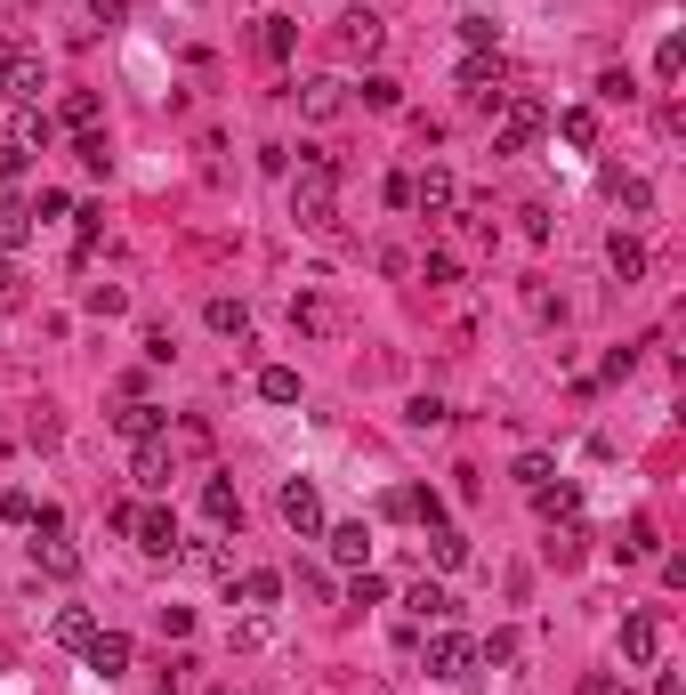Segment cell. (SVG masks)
I'll return each instance as SVG.
<instances>
[{"instance_id": "cell-1", "label": "cell", "mask_w": 686, "mask_h": 695, "mask_svg": "<svg viewBox=\"0 0 686 695\" xmlns=\"http://www.w3.org/2000/svg\"><path fill=\"white\" fill-rule=\"evenodd\" d=\"M291 219L316 227V235L340 219V170H331V154H299V178H291Z\"/></svg>"}, {"instance_id": "cell-2", "label": "cell", "mask_w": 686, "mask_h": 695, "mask_svg": "<svg viewBox=\"0 0 686 695\" xmlns=\"http://www.w3.org/2000/svg\"><path fill=\"white\" fill-rule=\"evenodd\" d=\"M542 121H549V106L533 90H509L501 97V130H493V154H525L533 138H542Z\"/></svg>"}, {"instance_id": "cell-3", "label": "cell", "mask_w": 686, "mask_h": 695, "mask_svg": "<svg viewBox=\"0 0 686 695\" xmlns=\"http://www.w3.org/2000/svg\"><path fill=\"white\" fill-rule=\"evenodd\" d=\"M291 332H307V340H340L347 332V308L331 292H299L291 299Z\"/></svg>"}, {"instance_id": "cell-4", "label": "cell", "mask_w": 686, "mask_h": 695, "mask_svg": "<svg viewBox=\"0 0 686 695\" xmlns=\"http://www.w3.org/2000/svg\"><path fill=\"white\" fill-rule=\"evenodd\" d=\"M40 90H49V73H40V57H33V49H9V40H0V97H16V106H33Z\"/></svg>"}, {"instance_id": "cell-5", "label": "cell", "mask_w": 686, "mask_h": 695, "mask_svg": "<svg viewBox=\"0 0 686 695\" xmlns=\"http://www.w3.org/2000/svg\"><path fill=\"white\" fill-rule=\"evenodd\" d=\"M461 90L476 97V106H501V97H509V66H501V49H469Z\"/></svg>"}, {"instance_id": "cell-6", "label": "cell", "mask_w": 686, "mask_h": 695, "mask_svg": "<svg viewBox=\"0 0 686 695\" xmlns=\"http://www.w3.org/2000/svg\"><path fill=\"white\" fill-rule=\"evenodd\" d=\"M283 526H291L299 542H316V534H323V494H316L307 478H291V485H283Z\"/></svg>"}, {"instance_id": "cell-7", "label": "cell", "mask_w": 686, "mask_h": 695, "mask_svg": "<svg viewBox=\"0 0 686 695\" xmlns=\"http://www.w3.org/2000/svg\"><path fill=\"white\" fill-rule=\"evenodd\" d=\"M130 542L145 558H178V518L170 509H130Z\"/></svg>"}, {"instance_id": "cell-8", "label": "cell", "mask_w": 686, "mask_h": 695, "mask_svg": "<svg viewBox=\"0 0 686 695\" xmlns=\"http://www.w3.org/2000/svg\"><path fill=\"white\" fill-rule=\"evenodd\" d=\"M428 671H436V680H469V671H476V639H461V631L436 623V639H428Z\"/></svg>"}, {"instance_id": "cell-9", "label": "cell", "mask_w": 686, "mask_h": 695, "mask_svg": "<svg viewBox=\"0 0 686 695\" xmlns=\"http://www.w3.org/2000/svg\"><path fill=\"white\" fill-rule=\"evenodd\" d=\"M33 566H40V575H57V582H73V575H81V550L66 542V526H49V534L33 526Z\"/></svg>"}, {"instance_id": "cell-10", "label": "cell", "mask_w": 686, "mask_h": 695, "mask_svg": "<svg viewBox=\"0 0 686 695\" xmlns=\"http://www.w3.org/2000/svg\"><path fill=\"white\" fill-rule=\"evenodd\" d=\"M130 478L145 485V494H162V485L178 478V453H170V437H145L138 453H130Z\"/></svg>"}, {"instance_id": "cell-11", "label": "cell", "mask_w": 686, "mask_h": 695, "mask_svg": "<svg viewBox=\"0 0 686 695\" xmlns=\"http://www.w3.org/2000/svg\"><path fill=\"white\" fill-rule=\"evenodd\" d=\"M654 656H662V615H622V663L654 671Z\"/></svg>"}, {"instance_id": "cell-12", "label": "cell", "mask_w": 686, "mask_h": 695, "mask_svg": "<svg viewBox=\"0 0 686 695\" xmlns=\"http://www.w3.org/2000/svg\"><path fill=\"white\" fill-rule=\"evenodd\" d=\"M412 211H428V219L461 211V187H452V170H436V162H428V170L412 178Z\"/></svg>"}, {"instance_id": "cell-13", "label": "cell", "mask_w": 686, "mask_h": 695, "mask_svg": "<svg viewBox=\"0 0 686 695\" xmlns=\"http://www.w3.org/2000/svg\"><path fill=\"white\" fill-rule=\"evenodd\" d=\"M380 40H388L380 9H347V16H340V49H347V57H380Z\"/></svg>"}, {"instance_id": "cell-14", "label": "cell", "mask_w": 686, "mask_h": 695, "mask_svg": "<svg viewBox=\"0 0 686 695\" xmlns=\"http://www.w3.org/2000/svg\"><path fill=\"white\" fill-rule=\"evenodd\" d=\"M291 97H299V114H307V121H331V114L347 106V81L316 73V81H299V90H291Z\"/></svg>"}, {"instance_id": "cell-15", "label": "cell", "mask_w": 686, "mask_h": 695, "mask_svg": "<svg viewBox=\"0 0 686 695\" xmlns=\"http://www.w3.org/2000/svg\"><path fill=\"white\" fill-rule=\"evenodd\" d=\"M81 656H90L97 680H114V671H130V631H90V647H81Z\"/></svg>"}, {"instance_id": "cell-16", "label": "cell", "mask_w": 686, "mask_h": 695, "mask_svg": "<svg viewBox=\"0 0 686 695\" xmlns=\"http://www.w3.org/2000/svg\"><path fill=\"white\" fill-rule=\"evenodd\" d=\"M202 518H211V526H243V494H235V478H202Z\"/></svg>"}, {"instance_id": "cell-17", "label": "cell", "mask_w": 686, "mask_h": 695, "mask_svg": "<svg viewBox=\"0 0 686 695\" xmlns=\"http://www.w3.org/2000/svg\"><path fill=\"white\" fill-rule=\"evenodd\" d=\"M549 566H581V558H590V526H581V518H566V526H549Z\"/></svg>"}, {"instance_id": "cell-18", "label": "cell", "mask_w": 686, "mask_h": 695, "mask_svg": "<svg viewBox=\"0 0 686 695\" xmlns=\"http://www.w3.org/2000/svg\"><path fill=\"white\" fill-rule=\"evenodd\" d=\"M114 428H121V437H130V445H145V437H162V404H145V397H130V404H121V413H114Z\"/></svg>"}, {"instance_id": "cell-19", "label": "cell", "mask_w": 686, "mask_h": 695, "mask_svg": "<svg viewBox=\"0 0 686 695\" xmlns=\"http://www.w3.org/2000/svg\"><path fill=\"white\" fill-rule=\"evenodd\" d=\"M25 243H33V202L0 195V251H25Z\"/></svg>"}, {"instance_id": "cell-20", "label": "cell", "mask_w": 686, "mask_h": 695, "mask_svg": "<svg viewBox=\"0 0 686 695\" xmlns=\"http://www.w3.org/2000/svg\"><path fill=\"white\" fill-rule=\"evenodd\" d=\"M291 49H299V25H291V16H259V57L267 66H283Z\"/></svg>"}, {"instance_id": "cell-21", "label": "cell", "mask_w": 686, "mask_h": 695, "mask_svg": "<svg viewBox=\"0 0 686 695\" xmlns=\"http://www.w3.org/2000/svg\"><path fill=\"white\" fill-rule=\"evenodd\" d=\"M428 558L445 566V575H452V566H469V534H461L452 518H445V526H428Z\"/></svg>"}, {"instance_id": "cell-22", "label": "cell", "mask_w": 686, "mask_h": 695, "mask_svg": "<svg viewBox=\"0 0 686 695\" xmlns=\"http://www.w3.org/2000/svg\"><path fill=\"white\" fill-rule=\"evenodd\" d=\"M606 259H614V275H622V283H638V275H647V243H638V235H622V227L606 235Z\"/></svg>"}, {"instance_id": "cell-23", "label": "cell", "mask_w": 686, "mask_h": 695, "mask_svg": "<svg viewBox=\"0 0 686 695\" xmlns=\"http://www.w3.org/2000/svg\"><path fill=\"white\" fill-rule=\"evenodd\" d=\"M226 590H235V599L251 606V615H267V606L283 599V575H267V566H259V575H243V582H226Z\"/></svg>"}, {"instance_id": "cell-24", "label": "cell", "mask_w": 686, "mask_h": 695, "mask_svg": "<svg viewBox=\"0 0 686 695\" xmlns=\"http://www.w3.org/2000/svg\"><path fill=\"white\" fill-rule=\"evenodd\" d=\"M654 542H662V534H654V518H630V526H622V542H614V558H622V566H638V558H654Z\"/></svg>"}, {"instance_id": "cell-25", "label": "cell", "mask_w": 686, "mask_h": 695, "mask_svg": "<svg viewBox=\"0 0 686 695\" xmlns=\"http://www.w3.org/2000/svg\"><path fill=\"white\" fill-rule=\"evenodd\" d=\"M202 316H211V332H218V340H251V308H243V299H211Z\"/></svg>"}, {"instance_id": "cell-26", "label": "cell", "mask_w": 686, "mask_h": 695, "mask_svg": "<svg viewBox=\"0 0 686 695\" xmlns=\"http://www.w3.org/2000/svg\"><path fill=\"white\" fill-rule=\"evenodd\" d=\"M412 623H452V590L445 582H421V590H412Z\"/></svg>"}, {"instance_id": "cell-27", "label": "cell", "mask_w": 686, "mask_h": 695, "mask_svg": "<svg viewBox=\"0 0 686 695\" xmlns=\"http://www.w3.org/2000/svg\"><path fill=\"white\" fill-rule=\"evenodd\" d=\"M331 558H340V566H356V575H364V550H371V534H364V526H331Z\"/></svg>"}, {"instance_id": "cell-28", "label": "cell", "mask_w": 686, "mask_h": 695, "mask_svg": "<svg viewBox=\"0 0 686 695\" xmlns=\"http://www.w3.org/2000/svg\"><path fill=\"white\" fill-rule=\"evenodd\" d=\"M259 397L267 404H299V373H291V364H259Z\"/></svg>"}, {"instance_id": "cell-29", "label": "cell", "mask_w": 686, "mask_h": 695, "mask_svg": "<svg viewBox=\"0 0 686 695\" xmlns=\"http://www.w3.org/2000/svg\"><path fill=\"white\" fill-rule=\"evenodd\" d=\"M533 509H542L549 526H566V518H581V494H573V485H542V494H533Z\"/></svg>"}, {"instance_id": "cell-30", "label": "cell", "mask_w": 686, "mask_h": 695, "mask_svg": "<svg viewBox=\"0 0 686 695\" xmlns=\"http://www.w3.org/2000/svg\"><path fill=\"white\" fill-rule=\"evenodd\" d=\"M557 138H566V146H598V114L590 106H566V114H557Z\"/></svg>"}, {"instance_id": "cell-31", "label": "cell", "mask_w": 686, "mask_h": 695, "mask_svg": "<svg viewBox=\"0 0 686 695\" xmlns=\"http://www.w3.org/2000/svg\"><path fill=\"white\" fill-rule=\"evenodd\" d=\"M90 631H97L90 606H66V615H57V647H90Z\"/></svg>"}, {"instance_id": "cell-32", "label": "cell", "mask_w": 686, "mask_h": 695, "mask_svg": "<svg viewBox=\"0 0 686 695\" xmlns=\"http://www.w3.org/2000/svg\"><path fill=\"white\" fill-rule=\"evenodd\" d=\"M81 308H90V316H121V308H130V292H121V283H90Z\"/></svg>"}, {"instance_id": "cell-33", "label": "cell", "mask_w": 686, "mask_h": 695, "mask_svg": "<svg viewBox=\"0 0 686 695\" xmlns=\"http://www.w3.org/2000/svg\"><path fill=\"white\" fill-rule=\"evenodd\" d=\"M614 202H622L630 219H647V211H654V187H647V178H614Z\"/></svg>"}, {"instance_id": "cell-34", "label": "cell", "mask_w": 686, "mask_h": 695, "mask_svg": "<svg viewBox=\"0 0 686 695\" xmlns=\"http://www.w3.org/2000/svg\"><path fill=\"white\" fill-rule=\"evenodd\" d=\"M461 40H469V49H501V25H493L485 9H469L461 16Z\"/></svg>"}, {"instance_id": "cell-35", "label": "cell", "mask_w": 686, "mask_h": 695, "mask_svg": "<svg viewBox=\"0 0 686 695\" xmlns=\"http://www.w3.org/2000/svg\"><path fill=\"white\" fill-rule=\"evenodd\" d=\"M364 106H371V114H397V106H404V90H397L388 73H371V81H364Z\"/></svg>"}, {"instance_id": "cell-36", "label": "cell", "mask_w": 686, "mask_h": 695, "mask_svg": "<svg viewBox=\"0 0 686 695\" xmlns=\"http://www.w3.org/2000/svg\"><path fill=\"white\" fill-rule=\"evenodd\" d=\"M549 478H557V461H549V453H525V461H517V485H525V494H542Z\"/></svg>"}, {"instance_id": "cell-37", "label": "cell", "mask_w": 686, "mask_h": 695, "mask_svg": "<svg viewBox=\"0 0 686 695\" xmlns=\"http://www.w3.org/2000/svg\"><path fill=\"white\" fill-rule=\"evenodd\" d=\"M421 283H436V292H445V283H461V259H452V251H428V259H421Z\"/></svg>"}, {"instance_id": "cell-38", "label": "cell", "mask_w": 686, "mask_h": 695, "mask_svg": "<svg viewBox=\"0 0 686 695\" xmlns=\"http://www.w3.org/2000/svg\"><path fill=\"white\" fill-rule=\"evenodd\" d=\"M654 73H662V81H678V73H686V40H678V33H662V49H654Z\"/></svg>"}, {"instance_id": "cell-39", "label": "cell", "mask_w": 686, "mask_h": 695, "mask_svg": "<svg viewBox=\"0 0 686 695\" xmlns=\"http://www.w3.org/2000/svg\"><path fill=\"white\" fill-rule=\"evenodd\" d=\"M25 170H33V146H16V138H9V146H0V187H16Z\"/></svg>"}, {"instance_id": "cell-40", "label": "cell", "mask_w": 686, "mask_h": 695, "mask_svg": "<svg viewBox=\"0 0 686 695\" xmlns=\"http://www.w3.org/2000/svg\"><path fill=\"white\" fill-rule=\"evenodd\" d=\"M66 121H73V130H97V90H73L66 97Z\"/></svg>"}, {"instance_id": "cell-41", "label": "cell", "mask_w": 686, "mask_h": 695, "mask_svg": "<svg viewBox=\"0 0 686 695\" xmlns=\"http://www.w3.org/2000/svg\"><path fill=\"white\" fill-rule=\"evenodd\" d=\"M573 695H638L630 680H614V671H581V687Z\"/></svg>"}, {"instance_id": "cell-42", "label": "cell", "mask_w": 686, "mask_h": 695, "mask_svg": "<svg viewBox=\"0 0 686 695\" xmlns=\"http://www.w3.org/2000/svg\"><path fill=\"white\" fill-rule=\"evenodd\" d=\"M49 138H57V121H49V114H25V130H16V146H33V154H40V146H49Z\"/></svg>"}, {"instance_id": "cell-43", "label": "cell", "mask_w": 686, "mask_h": 695, "mask_svg": "<svg viewBox=\"0 0 686 695\" xmlns=\"http://www.w3.org/2000/svg\"><path fill=\"white\" fill-rule=\"evenodd\" d=\"M0 518H9V526H33V494H16V485H0Z\"/></svg>"}, {"instance_id": "cell-44", "label": "cell", "mask_w": 686, "mask_h": 695, "mask_svg": "<svg viewBox=\"0 0 686 695\" xmlns=\"http://www.w3.org/2000/svg\"><path fill=\"white\" fill-rule=\"evenodd\" d=\"M436 421H452V404L445 397H412V428H436Z\"/></svg>"}, {"instance_id": "cell-45", "label": "cell", "mask_w": 686, "mask_h": 695, "mask_svg": "<svg viewBox=\"0 0 686 695\" xmlns=\"http://www.w3.org/2000/svg\"><path fill=\"white\" fill-rule=\"evenodd\" d=\"M380 599H388L380 575H356V582H347V606H380Z\"/></svg>"}, {"instance_id": "cell-46", "label": "cell", "mask_w": 686, "mask_h": 695, "mask_svg": "<svg viewBox=\"0 0 686 695\" xmlns=\"http://www.w3.org/2000/svg\"><path fill=\"white\" fill-rule=\"evenodd\" d=\"M16 299H25V275H16V259L0 251V308H16Z\"/></svg>"}, {"instance_id": "cell-47", "label": "cell", "mask_w": 686, "mask_h": 695, "mask_svg": "<svg viewBox=\"0 0 686 695\" xmlns=\"http://www.w3.org/2000/svg\"><path fill=\"white\" fill-rule=\"evenodd\" d=\"M154 623H162V639H186V631H194V606H162Z\"/></svg>"}, {"instance_id": "cell-48", "label": "cell", "mask_w": 686, "mask_h": 695, "mask_svg": "<svg viewBox=\"0 0 686 695\" xmlns=\"http://www.w3.org/2000/svg\"><path fill=\"white\" fill-rule=\"evenodd\" d=\"M73 154L90 162V170H106V162H114V154H106V138H97V130H81V146H73Z\"/></svg>"}, {"instance_id": "cell-49", "label": "cell", "mask_w": 686, "mask_h": 695, "mask_svg": "<svg viewBox=\"0 0 686 695\" xmlns=\"http://www.w3.org/2000/svg\"><path fill=\"white\" fill-rule=\"evenodd\" d=\"M90 16H97V25H121V16H130V0H90Z\"/></svg>"}, {"instance_id": "cell-50", "label": "cell", "mask_w": 686, "mask_h": 695, "mask_svg": "<svg viewBox=\"0 0 686 695\" xmlns=\"http://www.w3.org/2000/svg\"><path fill=\"white\" fill-rule=\"evenodd\" d=\"M371 695H388V687H371Z\"/></svg>"}]
</instances>
